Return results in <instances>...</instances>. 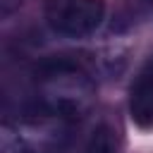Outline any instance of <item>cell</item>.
<instances>
[{"label": "cell", "mask_w": 153, "mask_h": 153, "mask_svg": "<svg viewBox=\"0 0 153 153\" xmlns=\"http://www.w3.org/2000/svg\"><path fill=\"white\" fill-rule=\"evenodd\" d=\"M93 98L91 79L74 65H48L41 74V100L55 117H81Z\"/></svg>", "instance_id": "6da1fadb"}, {"label": "cell", "mask_w": 153, "mask_h": 153, "mask_svg": "<svg viewBox=\"0 0 153 153\" xmlns=\"http://www.w3.org/2000/svg\"><path fill=\"white\" fill-rule=\"evenodd\" d=\"M43 14L48 26L67 38H84L98 31L105 19L103 0H45Z\"/></svg>", "instance_id": "7a4b0ae2"}, {"label": "cell", "mask_w": 153, "mask_h": 153, "mask_svg": "<svg viewBox=\"0 0 153 153\" xmlns=\"http://www.w3.org/2000/svg\"><path fill=\"white\" fill-rule=\"evenodd\" d=\"M129 115L141 129H153V57L143 65L129 91Z\"/></svg>", "instance_id": "3957f363"}, {"label": "cell", "mask_w": 153, "mask_h": 153, "mask_svg": "<svg viewBox=\"0 0 153 153\" xmlns=\"http://www.w3.org/2000/svg\"><path fill=\"white\" fill-rule=\"evenodd\" d=\"M117 131L110 124H98L84 143L81 153H117Z\"/></svg>", "instance_id": "277c9868"}, {"label": "cell", "mask_w": 153, "mask_h": 153, "mask_svg": "<svg viewBox=\"0 0 153 153\" xmlns=\"http://www.w3.org/2000/svg\"><path fill=\"white\" fill-rule=\"evenodd\" d=\"M22 2H24V0H0V12H2V14H10V12H14Z\"/></svg>", "instance_id": "5b68a950"}]
</instances>
